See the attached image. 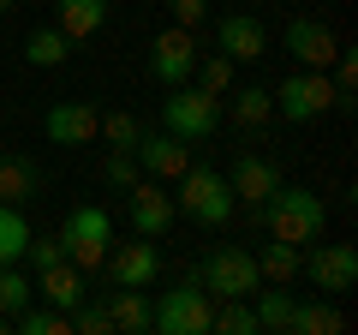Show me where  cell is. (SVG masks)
<instances>
[{
    "label": "cell",
    "mask_w": 358,
    "mask_h": 335,
    "mask_svg": "<svg viewBox=\"0 0 358 335\" xmlns=\"http://www.w3.org/2000/svg\"><path fill=\"white\" fill-rule=\"evenodd\" d=\"M257 210H263V221H268L275 240H293V245L322 240V228H329V204H322L310 186H275Z\"/></svg>",
    "instance_id": "6da1fadb"
},
{
    "label": "cell",
    "mask_w": 358,
    "mask_h": 335,
    "mask_svg": "<svg viewBox=\"0 0 358 335\" xmlns=\"http://www.w3.org/2000/svg\"><path fill=\"white\" fill-rule=\"evenodd\" d=\"M179 192H173V204H179V216H192V221H203V228H221V221L233 216V204H239V198H233V186H227V174H221V168H185V174H179Z\"/></svg>",
    "instance_id": "7a4b0ae2"
},
{
    "label": "cell",
    "mask_w": 358,
    "mask_h": 335,
    "mask_svg": "<svg viewBox=\"0 0 358 335\" xmlns=\"http://www.w3.org/2000/svg\"><path fill=\"white\" fill-rule=\"evenodd\" d=\"M209 317H215V299L203 294L197 275H185L179 287H167L150 306V329L155 335H209Z\"/></svg>",
    "instance_id": "3957f363"
},
{
    "label": "cell",
    "mask_w": 358,
    "mask_h": 335,
    "mask_svg": "<svg viewBox=\"0 0 358 335\" xmlns=\"http://www.w3.org/2000/svg\"><path fill=\"white\" fill-rule=\"evenodd\" d=\"M162 126L173 132V138H185V144L215 138V126H221V96H209L203 84H167Z\"/></svg>",
    "instance_id": "277c9868"
},
{
    "label": "cell",
    "mask_w": 358,
    "mask_h": 335,
    "mask_svg": "<svg viewBox=\"0 0 358 335\" xmlns=\"http://www.w3.org/2000/svg\"><path fill=\"white\" fill-rule=\"evenodd\" d=\"M329 108H334V78L317 72V66H299L293 78H281V84H275V114L293 120V126L322 120Z\"/></svg>",
    "instance_id": "5b68a950"
},
{
    "label": "cell",
    "mask_w": 358,
    "mask_h": 335,
    "mask_svg": "<svg viewBox=\"0 0 358 335\" xmlns=\"http://www.w3.org/2000/svg\"><path fill=\"white\" fill-rule=\"evenodd\" d=\"M197 282H203L209 299H251L257 287H263V275H257V258L245 252V245H221V252L203 258Z\"/></svg>",
    "instance_id": "8992f818"
},
{
    "label": "cell",
    "mask_w": 358,
    "mask_h": 335,
    "mask_svg": "<svg viewBox=\"0 0 358 335\" xmlns=\"http://www.w3.org/2000/svg\"><path fill=\"white\" fill-rule=\"evenodd\" d=\"M60 240H66V258H72L78 270L90 275V270H102L108 245H114V221H108V210H96V204H78L72 216H66Z\"/></svg>",
    "instance_id": "52a82bcc"
},
{
    "label": "cell",
    "mask_w": 358,
    "mask_h": 335,
    "mask_svg": "<svg viewBox=\"0 0 358 335\" xmlns=\"http://www.w3.org/2000/svg\"><path fill=\"white\" fill-rule=\"evenodd\" d=\"M299 275H310L317 294H352L358 252H352V245H317V240H310L305 252H299Z\"/></svg>",
    "instance_id": "ba28073f"
},
{
    "label": "cell",
    "mask_w": 358,
    "mask_h": 335,
    "mask_svg": "<svg viewBox=\"0 0 358 335\" xmlns=\"http://www.w3.org/2000/svg\"><path fill=\"white\" fill-rule=\"evenodd\" d=\"M126 216H131V228H138L143 240H162L179 221V204H173V192H167L162 180H138V186H126Z\"/></svg>",
    "instance_id": "9c48e42d"
},
{
    "label": "cell",
    "mask_w": 358,
    "mask_h": 335,
    "mask_svg": "<svg viewBox=\"0 0 358 335\" xmlns=\"http://www.w3.org/2000/svg\"><path fill=\"white\" fill-rule=\"evenodd\" d=\"M150 72H155V84H192V72H197V36L185 25H167L162 36L150 42Z\"/></svg>",
    "instance_id": "30bf717a"
},
{
    "label": "cell",
    "mask_w": 358,
    "mask_h": 335,
    "mask_svg": "<svg viewBox=\"0 0 358 335\" xmlns=\"http://www.w3.org/2000/svg\"><path fill=\"white\" fill-rule=\"evenodd\" d=\"M108 282L114 287H150L155 275H162V252H155V240H131V245H108V258H102Z\"/></svg>",
    "instance_id": "8fae6325"
},
{
    "label": "cell",
    "mask_w": 358,
    "mask_h": 335,
    "mask_svg": "<svg viewBox=\"0 0 358 335\" xmlns=\"http://www.w3.org/2000/svg\"><path fill=\"white\" fill-rule=\"evenodd\" d=\"M42 132L54 144H66V150H84L90 138H102V108L96 102H54L42 114Z\"/></svg>",
    "instance_id": "7c38bea8"
},
{
    "label": "cell",
    "mask_w": 358,
    "mask_h": 335,
    "mask_svg": "<svg viewBox=\"0 0 358 335\" xmlns=\"http://www.w3.org/2000/svg\"><path fill=\"white\" fill-rule=\"evenodd\" d=\"M215 42H221V54H227L233 66H251V60H263V54H268V30H263V18H257V13H227L215 25Z\"/></svg>",
    "instance_id": "4fadbf2b"
},
{
    "label": "cell",
    "mask_w": 358,
    "mask_h": 335,
    "mask_svg": "<svg viewBox=\"0 0 358 335\" xmlns=\"http://www.w3.org/2000/svg\"><path fill=\"white\" fill-rule=\"evenodd\" d=\"M138 168L143 174H155V180H179V174H185V168H192V150H185V138H173V132H143L138 138Z\"/></svg>",
    "instance_id": "5bb4252c"
},
{
    "label": "cell",
    "mask_w": 358,
    "mask_h": 335,
    "mask_svg": "<svg viewBox=\"0 0 358 335\" xmlns=\"http://www.w3.org/2000/svg\"><path fill=\"white\" fill-rule=\"evenodd\" d=\"M281 42H287V54H293L299 66H317V72H329V60L341 54V42H334V30L322 25V18H293Z\"/></svg>",
    "instance_id": "9a60e30c"
},
{
    "label": "cell",
    "mask_w": 358,
    "mask_h": 335,
    "mask_svg": "<svg viewBox=\"0 0 358 335\" xmlns=\"http://www.w3.org/2000/svg\"><path fill=\"white\" fill-rule=\"evenodd\" d=\"M227 186H233V198H245V204H263L275 186H281V168L268 162V156H257V150H245V156H233V174H227Z\"/></svg>",
    "instance_id": "2e32d148"
},
{
    "label": "cell",
    "mask_w": 358,
    "mask_h": 335,
    "mask_svg": "<svg viewBox=\"0 0 358 335\" xmlns=\"http://www.w3.org/2000/svg\"><path fill=\"white\" fill-rule=\"evenodd\" d=\"M36 186H42L36 156H18V150L0 156V204H18V210H24L30 198H36Z\"/></svg>",
    "instance_id": "e0dca14e"
},
{
    "label": "cell",
    "mask_w": 358,
    "mask_h": 335,
    "mask_svg": "<svg viewBox=\"0 0 358 335\" xmlns=\"http://www.w3.org/2000/svg\"><path fill=\"white\" fill-rule=\"evenodd\" d=\"M36 299L54 306V311H72L78 299H84V270H78L72 258L54 264V270H36Z\"/></svg>",
    "instance_id": "ac0fdd59"
},
{
    "label": "cell",
    "mask_w": 358,
    "mask_h": 335,
    "mask_svg": "<svg viewBox=\"0 0 358 335\" xmlns=\"http://www.w3.org/2000/svg\"><path fill=\"white\" fill-rule=\"evenodd\" d=\"M54 25H60L72 42H90L108 25V0H54Z\"/></svg>",
    "instance_id": "d6986e66"
},
{
    "label": "cell",
    "mask_w": 358,
    "mask_h": 335,
    "mask_svg": "<svg viewBox=\"0 0 358 335\" xmlns=\"http://www.w3.org/2000/svg\"><path fill=\"white\" fill-rule=\"evenodd\" d=\"M72 48H78V42L66 36L60 25H42V30H30V36H24V60H30V66H42V72L66 66V60H72Z\"/></svg>",
    "instance_id": "ffe728a7"
},
{
    "label": "cell",
    "mask_w": 358,
    "mask_h": 335,
    "mask_svg": "<svg viewBox=\"0 0 358 335\" xmlns=\"http://www.w3.org/2000/svg\"><path fill=\"white\" fill-rule=\"evenodd\" d=\"M227 114H233V126H245V132L268 126V120H275V90H268V84H245V90H233Z\"/></svg>",
    "instance_id": "44dd1931"
},
{
    "label": "cell",
    "mask_w": 358,
    "mask_h": 335,
    "mask_svg": "<svg viewBox=\"0 0 358 335\" xmlns=\"http://www.w3.org/2000/svg\"><path fill=\"white\" fill-rule=\"evenodd\" d=\"M102 306H108V317H114V335L120 329H150V299H143V287H114V294H102Z\"/></svg>",
    "instance_id": "7402d4cb"
},
{
    "label": "cell",
    "mask_w": 358,
    "mask_h": 335,
    "mask_svg": "<svg viewBox=\"0 0 358 335\" xmlns=\"http://www.w3.org/2000/svg\"><path fill=\"white\" fill-rule=\"evenodd\" d=\"M293 306H299V299L287 294V282H275V287H268V294H263V287H257V294H251L257 329H287V323H293Z\"/></svg>",
    "instance_id": "603a6c76"
},
{
    "label": "cell",
    "mask_w": 358,
    "mask_h": 335,
    "mask_svg": "<svg viewBox=\"0 0 358 335\" xmlns=\"http://www.w3.org/2000/svg\"><path fill=\"white\" fill-rule=\"evenodd\" d=\"M30 299H36V282L24 275V264H0V317H18Z\"/></svg>",
    "instance_id": "cb8c5ba5"
},
{
    "label": "cell",
    "mask_w": 358,
    "mask_h": 335,
    "mask_svg": "<svg viewBox=\"0 0 358 335\" xmlns=\"http://www.w3.org/2000/svg\"><path fill=\"white\" fill-rule=\"evenodd\" d=\"M24 245H30V221L18 204H0V264H24Z\"/></svg>",
    "instance_id": "d4e9b609"
},
{
    "label": "cell",
    "mask_w": 358,
    "mask_h": 335,
    "mask_svg": "<svg viewBox=\"0 0 358 335\" xmlns=\"http://www.w3.org/2000/svg\"><path fill=\"white\" fill-rule=\"evenodd\" d=\"M293 335H334L346 329V317L329 306V299H310V306H293V323H287Z\"/></svg>",
    "instance_id": "484cf974"
},
{
    "label": "cell",
    "mask_w": 358,
    "mask_h": 335,
    "mask_svg": "<svg viewBox=\"0 0 358 335\" xmlns=\"http://www.w3.org/2000/svg\"><path fill=\"white\" fill-rule=\"evenodd\" d=\"M299 252H305V245H293V240L263 245V258H257V275H263V282H293V275H299Z\"/></svg>",
    "instance_id": "4316f807"
},
{
    "label": "cell",
    "mask_w": 358,
    "mask_h": 335,
    "mask_svg": "<svg viewBox=\"0 0 358 335\" xmlns=\"http://www.w3.org/2000/svg\"><path fill=\"white\" fill-rule=\"evenodd\" d=\"M209 329H221V335H263V329H257L251 299H221V311L209 317Z\"/></svg>",
    "instance_id": "83f0119b"
},
{
    "label": "cell",
    "mask_w": 358,
    "mask_h": 335,
    "mask_svg": "<svg viewBox=\"0 0 358 335\" xmlns=\"http://www.w3.org/2000/svg\"><path fill=\"white\" fill-rule=\"evenodd\" d=\"M197 84H203L209 96H221V102H227V90H233V60L227 54H197Z\"/></svg>",
    "instance_id": "f1b7e54d"
},
{
    "label": "cell",
    "mask_w": 358,
    "mask_h": 335,
    "mask_svg": "<svg viewBox=\"0 0 358 335\" xmlns=\"http://www.w3.org/2000/svg\"><path fill=\"white\" fill-rule=\"evenodd\" d=\"M102 138H108V150H138L143 126H138L131 108H114V114H102Z\"/></svg>",
    "instance_id": "f546056e"
},
{
    "label": "cell",
    "mask_w": 358,
    "mask_h": 335,
    "mask_svg": "<svg viewBox=\"0 0 358 335\" xmlns=\"http://www.w3.org/2000/svg\"><path fill=\"white\" fill-rule=\"evenodd\" d=\"M102 180L114 186V192H126V186H138V180H143L138 156H131V150H108V162H102Z\"/></svg>",
    "instance_id": "4dcf8cb0"
},
{
    "label": "cell",
    "mask_w": 358,
    "mask_h": 335,
    "mask_svg": "<svg viewBox=\"0 0 358 335\" xmlns=\"http://www.w3.org/2000/svg\"><path fill=\"white\" fill-rule=\"evenodd\" d=\"M66 317H72V329H84V335H114V317H108L102 299H96V306H90V299H78Z\"/></svg>",
    "instance_id": "1f68e13d"
},
{
    "label": "cell",
    "mask_w": 358,
    "mask_h": 335,
    "mask_svg": "<svg viewBox=\"0 0 358 335\" xmlns=\"http://www.w3.org/2000/svg\"><path fill=\"white\" fill-rule=\"evenodd\" d=\"M24 258L36 264V270H54V264H66V240H60V233H30Z\"/></svg>",
    "instance_id": "d6a6232c"
},
{
    "label": "cell",
    "mask_w": 358,
    "mask_h": 335,
    "mask_svg": "<svg viewBox=\"0 0 358 335\" xmlns=\"http://www.w3.org/2000/svg\"><path fill=\"white\" fill-rule=\"evenodd\" d=\"M167 13H173V25H185V30H197L209 18V0H167Z\"/></svg>",
    "instance_id": "836d02e7"
},
{
    "label": "cell",
    "mask_w": 358,
    "mask_h": 335,
    "mask_svg": "<svg viewBox=\"0 0 358 335\" xmlns=\"http://www.w3.org/2000/svg\"><path fill=\"white\" fill-rule=\"evenodd\" d=\"M6 13H13V0H0V18H6Z\"/></svg>",
    "instance_id": "e575fe53"
},
{
    "label": "cell",
    "mask_w": 358,
    "mask_h": 335,
    "mask_svg": "<svg viewBox=\"0 0 358 335\" xmlns=\"http://www.w3.org/2000/svg\"><path fill=\"white\" fill-rule=\"evenodd\" d=\"M6 329H13V317H0V335H6Z\"/></svg>",
    "instance_id": "d590c367"
}]
</instances>
